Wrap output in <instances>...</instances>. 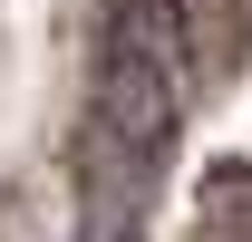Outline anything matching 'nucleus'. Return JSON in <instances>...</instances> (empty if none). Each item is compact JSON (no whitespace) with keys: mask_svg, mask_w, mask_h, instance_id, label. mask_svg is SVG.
Listing matches in <instances>:
<instances>
[{"mask_svg":"<svg viewBox=\"0 0 252 242\" xmlns=\"http://www.w3.org/2000/svg\"><path fill=\"white\" fill-rule=\"evenodd\" d=\"M194 97V20L185 0H107V49H97V155L126 194H146L185 126Z\"/></svg>","mask_w":252,"mask_h":242,"instance_id":"obj_1","label":"nucleus"}]
</instances>
